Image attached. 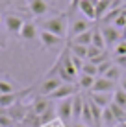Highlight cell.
Returning a JSON list of instances; mask_svg holds the SVG:
<instances>
[{
    "label": "cell",
    "mask_w": 126,
    "mask_h": 127,
    "mask_svg": "<svg viewBox=\"0 0 126 127\" xmlns=\"http://www.w3.org/2000/svg\"><path fill=\"white\" fill-rule=\"evenodd\" d=\"M95 79H97V77L80 74V76H78V81H76V87L80 90H91V89H93V85H95Z\"/></svg>",
    "instance_id": "obj_18"
},
{
    "label": "cell",
    "mask_w": 126,
    "mask_h": 127,
    "mask_svg": "<svg viewBox=\"0 0 126 127\" xmlns=\"http://www.w3.org/2000/svg\"><path fill=\"white\" fill-rule=\"evenodd\" d=\"M0 48H2V44H0Z\"/></svg>",
    "instance_id": "obj_42"
},
{
    "label": "cell",
    "mask_w": 126,
    "mask_h": 127,
    "mask_svg": "<svg viewBox=\"0 0 126 127\" xmlns=\"http://www.w3.org/2000/svg\"><path fill=\"white\" fill-rule=\"evenodd\" d=\"M121 89L126 90V76H123V79H121Z\"/></svg>",
    "instance_id": "obj_35"
},
{
    "label": "cell",
    "mask_w": 126,
    "mask_h": 127,
    "mask_svg": "<svg viewBox=\"0 0 126 127\" xmlns=\"http://www.w3.org/2000/svg\"><path fill=\"white\" fill-rule=\"evenodd\" d=\"M78 87L72 85V83H61L59 85V89L56 90V92H52L48 98L50 99H58V101H61V99H67V98H72V96H76L78 92Z\"/></svg>",
    "instance_id": "obj_5"
},
{
    "label": "cell",
    "mask_w": 126,
    "mask_h": 127,
    "mask_svg": "<svg viewBox=\"0 0 126 127\" xmlns=\"http://www.w3.org/2000/svg\"><path fill=\"white\" fill-rule=\"evenodd\" d=\"M7 4H9V0H0V9H4Z\"/></svg>",
    "instance_id": "obj_36"
},
{
    "label": "cell",
    "mask_w": 126,
    "mask_h": 127,
    "mask_svg": "<svg viewBox=\"0 0 126 127\" xmlns=\"http://www.w3.org/2000/svg\"><path fill=\"white\" fill-rule=\"evenodd\" d=\"M78 2H80V0H71V6H69V13H72L74 9H78Z\"/></svg>",
    "instance_id": "obj_34"
},
{
    "label": "cell",
    "mask_w": 126,
    "mask_h": 127,
    "mask_svg": "<svg viewBox=\"0 0 126 127\" xmlns=\"http://www.w3.org/2000/svg\"><path fill=\"white\" fill-rule=\"evenodd\" d=\"M91 101H95L98 107L106 109L113 103V92H91Z\"/></svg>",
    "instance_id": "obj_14"
},
{
    "label": "cell",
    "mask_w": 126,
    "mask_h": 127,
    "mask_svg": "<svg viewBox=\"0 0 126 127\" xmlns=\"http://www.w3.org/2000/svg\"><path fill=\"white\" fill-rule=\"evenodd\" d=\"M113 64L119 68H126V55H115L113 57Z\"/></svg>",
    "instance_id": "obj_31"
},
{
    "label": "cell",
    "mask_w": 126,
    "mask_h": 127,
    "mask_svg": "<svg viewBox=\"0 0 126 127\" xmlns=\"http://www.w3.org/2000/svg\"><path fill=\"white\" fill-rule=\"evenodd\" d=\"M95 9H97V20H102L104 15L111 9V2H106V0H97Z\"/></svg>",
    "instance_id": "obj_21"
},
{
    "label": "cell",
    "mask_w": 126,
    "mask_h": 127,
    "mask_svg": "<svg viewBox=\"0 0 126 127\" xmlns=\"http://www.w3.org/2000/svg\"><path fill=\"white\" fill-rule=\"evenodd\" d=\"M71 127H87V125H85V124H82V122H76V124H72Z\"/></svg>",
    "instance_id": "obj_37"
},
{
    "label": "cell",
    "mask_w": 126,
    "mask_h": 127,
    "mask_svg": "<svg viewBox=\"0 0 126 127\" xmlns=\"http://www.w3.org/2000/svg\"><path fill=\"white\" fill-rule=\"evenodd\" d=\"M106 2H113V0H106Z\"/></svg>",
    "instance_id": "obj_40"
},
{
    "label": "cell",
    "mask_w": 126,
    "mask_h": 127,
    "mask_svg": "<svg viewBox=\"0 0 126 127\" xmlns=\"http://www.w3.org/2000/svg\"><path fill=\"white\" fill-rule=\"evenodd\" d=\"M115 85L117 83L110 81L108 77L98 76L97 79H95V85H93V89H91V92H115Z\"/></svg>",
    "instance_id": "obj_11"
},
{
    "label": "cell",
    "mask_w": 126,
    "mask_h": 127,
    "mask_svg": "<svg viewBox=\"0 0 126 127\" xmlns=\"http://www.w3.org/2000/svg\"><path fill=\"white\" fill-rule=\"evenodd\" d=\"M82 74H85V76H91V77H98V66H95L93 63H85L84 68H82Z\"/></svg>",
    "instance_id": "obj_27"
},
{
    "label": "cell",
    "mask_w": 126,
    "mask_h": 127,
    "mask_svg": "<svg viewBox=\"0 0 126 127\" xmlns=\"http://www.w3.org/2000/svg\"><path fill=\"white\" fill-rule=\"evenodd\" d=\"M61 79H59L58 76H48L46 74V77L43 79L41 87H39V92H41V96H45V98H48V96L52 92H56V90L59 89V85H61Z\"/></svg>",
    "instance_id": "obj_3"
},
{
    "label": "cell",
    "mask_w": 126,
    "mask_h": 127,
    "mask_svg": "<svg viewBox=\"0 0 126 127\" xmlns=\"http://www.w3.org/2000/svg\"><path fill=\"white\" fill-rule=\"evenodd\" d=\"M102 52H104V50H98V48H97V46H93V44H91V46H87V61L95 59L97 55H100Z\"/></svg>",
    "instance_id": "obj_29"
},
{
    "label": "cell",
    "mask_w": 126,
    "mask_h": 127,
    "mask_svg": "<svg viewBox=\"0 0 126 127\" xmlns=\"http://www.w3.org/2000/svg\"><path fill=\"white\" fill-rule=\"evenodd\" d=\"M11 92H15L13 85L6 79H0V94H11Z\"/></svg>",
    "instance_id": "obj_28"
},
{
    "label": "cell",
    "mask_w": 126,
    "mask_h": 127,
    "mask_svg": "<svg viewBox=\"0 0 126 127\" xmlns=\"http://www.w3.org/2000/svg\"><path fill=\"white\" fill-rule=\"evenodd\" d=\"M30 92H32V89L28 87V89H24V90H15V92H11V94H0V109H9L19 98L28 96Z\"/></svg>",
    "instance_id": "obj_7"
},
{
    "label": "cell",
    "mask_w": 126,
    "mask_h": 127,
    "mask_svg": "<svg viewBox=\"0 0 126 127\" xmlns=\"http://www.w3.org/2000/svg\"><path fill=\"white\" fill-rule=\"evenodd\" d=\"M123 41H126V26H124V30H123Z\"/></svg>",
    "instance_id": "obj_38"
},
{
    "label": "cell",
    "mask_w": 126,
    "mask_h": 127,
    "mask_svg": "<svg viewBox=\"0 0 126 127\" xmlns=\"http://www.w3.org/2000/svg\"><path fill=\"white\" fill-rule=\"evenodd\" d=\"M115 55H126V41H121L119 44L113 48V57Z\"/></svg>",
    "instance_id": "obj_30"
},
{
    "label": "cell",
    "mask_w": 126,
    "mask_h": 127,
    "mask_svg": "<svg viewBox=\"0 0 126 127\" xmlns=\"http://www.w3.org/2000/svg\"><path fill=\"white\" fill-rule=\"evenodd\" d=\"M97 0H80L78 2V9L87 20H97V9H95Z\"/></svg>",
    "instance_id": "obj_9"
},
{
    "label": "cell",
    "mask_w": 126,
    "mask_h": 127,
    "mask_svg": "<svg viewBox=\"0 0 126 127\" xmlns=\"http://www.w3.org/2000/svg\"><path fill=\"white\" fill-rule=\"evenodd\" d=\"M89 99V98H87ZM89 107H91V114H93V122H95V127H102V107H98L95 101L89 99Z\"/></svg>",
    "instance_id": "obj_20"
},
{
    "label": "cell",
    "mask_w": 126,
    "mask_h": 127,
    "mask_svg": "<svg viewBox=\"0 0 126 127\" xmlns=\"http://www.w3.org/2000/svg\"><path fill=\"white\" fill-rule=\"evenodd\" d=\"M19 39H22V41H33V39H39L37 24L26 20L24 26H22V30H20V33H19Z\"/></svg>",
    "instance_id": "obj_13"
},
{
    "label": "cell",
    "mask_w": 126,
    "mask_h": 127,
    "mask_svg": "<svg viewBox=\"0 0 126 127\" xmlns=\"http://www.w3.org/2000/svg\"><path fill=\"white\" fill-rule=\"evenodd\" d=\"M84 105H85V98L80 94H76L72 98V120L80 122L82 120V112H84Z\"/></svg>",
    "instance_id": "obj_15"
},
{
    "label": "cell",
    "mask_w": 126,
    "mask_h": 127,
    "mask_svg": "<svg viewBox=\"0 0 126 127\" xmlns=\"http://www.w3.org/2000/svg\"><path fill=\"white\" fill-rule=\"evenodd\" d=\"M87 30H91V20H87V19H74V20L71 22L69 37H71V39H74L76 35H80V33L87 32Z\"/></svg>",
    "instance_id": "obj_10"
},
{
    "label": "cell",
    "mask_w": 126,
    "mask_h": 127,
    "mask_svg": "<svg viewBox=\"0 0 126 127\" xmlns=\"http://www.w3.org/2000/svg\"><path fill=\"white\" fill-rule=\"evenodd\" d=\"M26 9L32 13L33 17H43L45 13H48L50 9V4L46 0H28V6Z\"/></svg>",
    "instance_id": "obj_8"
},
{
    "label": "cell",
    "mask_w": 126,
    "mask_h": 127,
    "mask_svg": "<svg viewBox=\"0 0 126 127\" xmlns=\"http://www.w3.org/2000/svg\"><path fill=\"white\" fill-rule=\"evenodd\" d=\"M4 26H6V30L11 35H19L20 30H22V26H24V20H22V17H20V15L7 13L6 19H4Z\"/></svg>",
    "instance_id": "obj_4"
},
{
    "label": "cell",
    "mask_w": 126,
    "mask_h": 127,
    "mask_svg": "<svg viewBox=\"0 0 126 127\" xmlns=\"http://www.w3.org/2000/svg\"><path fill=\"white\" fill-rule=\"evenodd\" d=\"M0 22H2V19H0Z\"/></svg>",
    "instance_id": "obj_41"
},
{
    "label": "cell",
    "mask_w": 126,
    "mask_h": 127,
    "mask_svg": "<svg viewBox=\"0 0 126 127\" xmlns=\"http://www.w3.org/2000/svg\"><path fill=\"white\" fill-rule=\"evenodd\" d=\"M71 42L82 44V46H91V42H93V28L84 32V33H80V35H76L74 39H71Z\"/></svg>",
    "instance_id": "obj_17"
},
{
    "label": "cell",
    "mask_w": 126,
    "mask_h": 127,
    "mask_svg": "<svg viewBox=\"0 0 126 127\" xmlns=\"http://www.w3.org/2000/svg\"><path fill=\"white\" fill-rule=\"evenodd\" d=\"M69 52H71L72 55H76V57L87 61V46H82V44H74V42H69L67 44Z\"/></svg>",
    "instance_id": "obj_19"
},
{
    "label": "cell",
    "mask_w": 126,
    "mask_h": 127,
    "mask_svg": "<svg viewBox=\"0 0 126 127\" xmlns=\"http://www.w3.org/2000/svg\"><path fill=\"white\" fill-rule=\"evenodd\" d=\"M104 77H108V79H110V81H113V83H119L121 79H123V74H121V68L113 64V66H111V68L108 70L106 74H104Z\"/></svg>",
    "instance_id": "obj_25"
},
{
    "label": "cell",
    "mask_w": 126,
    "mask_h": 127,
    "mask_svg": "<svg viewBox=\"0 0 126 127\" xmlns=\"http://www.w3.org/2000/svg\"><path fill=\"white\" fill-rule=\"evenodd\" d=\"M117 125V120L113 116V112H111L110 107H106L102 111V127H115Z\"/></svg>",
    "instance_id": "obj_23"
},
{
    "label": "cell",
    "mask_w": 126,
    "mask_h": 127,
    "mask_svg": "<svg viewBox=\"0 0 126 127\" xmlns=\"http://www.w3.org/2000/svg\"><path fill=\"white\" fill-rule=\"evenodd\" d=\"M72 98H74V96H72ZM72 98L61 99V101L58 103V107H56V111H58V118L63 122V124H67V122L72 120Z\"/></svg>",
    "instance_id": "obj_6"
},
{
    "label": "cell",
    "mask_w": 126,
    "mask_h": 127,
    "mask_svg": "<svg viewBox=\"0 0 126 127\" xmlns=\"http://www.w3.org/2000/svg\"><path fill=\"white\" fill-rule=\"evenodd\" d=\"M41 30L45 32H50L58 37H63L67 33V13H59L56 17H50V19H45L37 24Z\"/></svg>",
    "instance_id": "obj_1"
},
{
    "label": "cell",
    "mask_w": 126,
    "mask_h": 127,
    "mask_svg": "<svg viewBox=\"0 0 126 127\" xmlns=\"http://www.w3.org/2000/svg\"><path fill=\"white\" fill-rule=\"evenodd\" d=\"M111 66H113V63H111V61H106V63L98 64V76H104V74H106Z\"/></svg>",
    "instance_id": "obj_32"
},
{
    "label": "cell",
    "mask_w": 126,
    "mask_h": 127,
    "mask_svg": "<svg viewBox=\"0 0 126 127\" xmlns=\"http://www.w3.org/2000/svg\"><path fill=\"white\" fill-rule=\"evenodd\" d=\"M119 125H121V127H126V122H124V124H119Z\"/></svg>",
    "instance_id": "obj_39"
},
{
    "label": "cell",
    "mask_w": 126,
    "mask_h": 127,
    "mask_svg": "<svg viewBox=\"0 0 126 127\" xmlns=\"http://www.w3.org/2000/svg\"><path fill=\"white\" fill-rule=\"evenodd\" d=\"M110 109H111V112H113L117 124H124V122H126V109L121 107V105H117V103H111Z\"/></svg>",
    "instance_id": "obj_22"
},
{
    "label": "cell",
    "mask_w": 126,
    "mask_h": 127,
    "mask_svg": "<svg viewBox=\"0 0 126 127\" xmlns=\"http://www.w3.org/2000/svg\"><path fill=\"white\" fill-rule=\"evenodd\" d=\"M33 112H35L37 116H43L46 114V112H50V99L48 98H39L35 103H33Z\"/></svg>",
    "instance_id": "obj_16"
},
{
    "label": "cell",
    "mask_w": 126,
    "mask_h": 127,
    "mask_svg": "<svg viewBox=\"0 0 126 127\" xmlns=\"http://www.w3.org/2000/svg\"><path fill=\"white\" fill-rule=\"evenodd\" d=\"M93 46H97L98 50H104L106 52V41H104V37H102V33H100V28H95L93 30V42H91Z\"/></svg>",
    "instance_id": "obj_24"
},
{
    "label": "cell",
    "mask_w": 126,
    "mask_h": 127,
    "mask_svg": "<svg viewBox=\"0 0 126 127\" xmlns=\"http://www.w3.org/2000/svg\"><path fill=\"white\" fill-rule=\"evenodd\" d=\"M113 103H117V105H121V107L126 109V90H123L121 87L115 89V92H113Z\"/></svg>",
    "instance_id": "obj_26"
},
{
    "label": "cell",
    "mask_w": 126,
    "mask_h": 127,
    "mask_svg": "<svg viewBox=\"0 0 126 127\" xmlns=\"http://www.w3.org/2000/svg\"><path fill=\"white\" fill-rule=\"evenodd\" d=\"M11 125H13V122H11L9 116L0 114V127H11Z\"/></svg>",
    "instance_id": "obj_33"
},
{
    "label": "cell",
    "mask_w": 126,
    "mask_h": 127,
    "mask_svg": "<svg viewBox=\"0 0 126 127\" xmlns=\"http://www.w3.org/2000/svg\"><path fill=\"white\" fill-rule=\"evenodd\" d=\"M39 42L43 44V48H54L61 44V37H58L50 32H45V30H39Z\"/></svg>",
    "instance_id": "obj_12"
},
{
    "label": "cell",
    "mask_w": 126,
    "mask_h": 127,
    "mask_svg": "<svg viewBox=\"0 0 126 127\" xmlns=\"http://www.w3.org/2000/svg\"><path fill=\"white\" fill-rule=\"evenodd\" d=\"M100 33H102L104 41H106L108 48H115L121 41H123V32H121L119 28H115L113 24H102L100 26Z\"/></svg>",
    "instance_id": "obj_2"
}]
</instances>
